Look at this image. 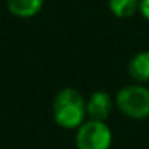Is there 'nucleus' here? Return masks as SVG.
I'll use <instances>...</instances> for the list:
<instances>
[{"instance_id":"7","label":"nucleus","mask_w":149,"mask_h":149,"mask_svg":"<svg viewBox=\"0 0 149 149\" xmlns=\"http://www.w3.org/2000/svg\"><path fill=\"white\" fill-rule=\"evenodd\" d=\"M109 10L117 18H130L139 10V0H109Z\"/></svg>"},{"instance_id":"5","label":"nucleus","mask_w":149,"mask_h":149,"mask_svg":"<svg viewBox=\"0 0 149 149\" xmlns=\"http://www.w3.org/2000/svg\"><path fill=\"white\" fill-rule=\"evenodd\" d=\"M45 0H7V8L13 16L32 18L43 8Z\"/></svg>"},{"instance_id":"3","label":"nucleus","mask_w":149,"mask_h":149,"mask_svg":"<svg viewBox=\"0 0 149 149\" xmlns=\"http://www.w3.org/2000/svg\"><path fill=\"white\" fill-rule=\"evenodd\" d=\"M112 144V132L101 120H87L77 128V149H109Z\"/></svg>"},{"instance_id":"8","label":"nucleus","mask_w":149,"mask_h":149,"mask_svg":"<svg viewBox=\"0 0 149 149\" xmlns=\"http://www.w3.org/2000/svg\"><path fill=\"white\" fill-rule=\"evenodd\" d=\"M139 13L144 19L149 21V0H139Z\"/></svg>"},{"instance_id":"2","label":"nucleus","mask_w":149,"mask_h":149,"mask_svg":"<svg viewBox=\"0 0 149 149\" xmlns=\"http://www.w3.org/2000/svg\"><path fill=\"white\" fill-rule=\"evenodd\" d=\"M116 106L128 119L143 120L149 117V90L143 85H127L117 93Z\"/></svg>"},{"instance_id":"4","label":"nucleus","mask_w":149,"mask_h":149,"mask_svg":"<svg viewBox=\"0 0 149 149\" xmlns=\"http://www.w3.org/2000/svg\"><path fill=\"white\" fill-rule=\"evenodd\" d=\"M112 98L106 91H95L87 100V116L93 120L106 122L112 112Z\"/></svg>"},{"instance_id":"1","label":"nucleus","mask_w":149,"mask_h":149,"mask_svg":"<svg viewBox=\"0 0 149 149\" xmlns=\"http://www.w3.org/2000/svg\"><path fill=\"white\" fill-rule=\"evenodd\" d=\"M53 119L63 128H79L87 117V101L75 88H63L53 100Z\"/></svg>"},{"instance_id":"6","label":"nucleus","mask_w":149,"mask_h":149,"mask_svg":"<svg viewBox=\"0 0 149 149\" xmlns=\"http://www.w3.org/2000/svg\"><path fill=\"white\" fill-rule=\"evenodd\" d=\"M128 74L135 82H149V52H139L130 59Z\"/></svg>"}]
</instances>
